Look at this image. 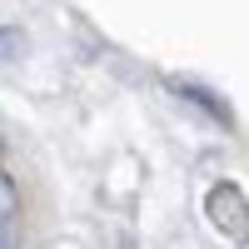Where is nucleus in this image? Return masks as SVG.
I'll return each instance as SVG.
<instances>
[{
    "label": "nucleus",
    "instance_id": "39448f33",
    "mask_svg": "<svg viewBox=\"0 0 249 249\" xmlns=\"http://www.w3.org/2000/svg\"><path fill=\"white\" fill-rule=\"evenodd\" d=\"M0 249H20V239H15V224H0Z\"/></svg>",
    "mask_w": 249,
    "mask_h": 249
},
{
    "label": "nucleus",
    "instance_id": "423d86ee",
    "mask_svg": "<svg viewBox=\"0 0 249 249\" xmlns=\"http://www.w3.org/2000/svg\"><path fill=\"white\" fill-rule=\"evenodd\" d=\"M0 160H5V140H0Z\"/></svg>",
    "mask_w": 249,
    "mask_h": 249
},
{
    "label": "nucleus",
    "instance_id": "f03ea898",
    "mask_svg": "<svg viewBox=\"0 0 249 249\" xmlns=\"http://www.w3.org/2000/svg\"><path fill=\"white\" fill-rule=\"evenodd\" d=\"M175 90L190 100V105H199V110H210L214 120H224L230 124V105H224V100H214V90H204V85H190V80H175Z\"/></svg>",
    "mask_w": 249,
    "mask_h": 249
},
{
    "label": "nucleus",
    "instance_id": "7ed1b4c3",
    "mask_svg": "<svg viewBox=\"0 0 249 249\" xmlns=\"http://www.w3.org/2000/svg\"><path fill=\"white\" fill-rule=\"evenodd\" d=\"M30 50V35L20 30V25H0V65H5V60H20Z\"/></svg>",
    "mask_w": 249,
    "mask_h": 249
},
{
    "label": "nucleus",
    "instance_id": "f257e3e1",
    "mask_svg": "<svg viewBox=\"0 0 249 249\" xmlns=\"http://www.w3.org/2000/svg\"><path fill=\"white\" fill-rule=\"evenodd\" d=\"M204 214H210V224L224 234V239H234V244H249V199L239 184H214L210 195H204Z\"/></svg>",
    "mask_w": 249,
    "mask_h": 249
},
{
    "label": "nucleus",
    "instance_id": "20e7f679",
    "mask_svg": "<svg viewBox=\"0 0 249 249\" xmlns=\"http://www.w3.org/2000/svg\"><path fill=\"white\" fill-rule=\"evenodd\" d=\"M0 224H15V184L0 175Z\"/></svg>",
    "mask_w": 249,
    "mask_h": 249
}]
</instances>
